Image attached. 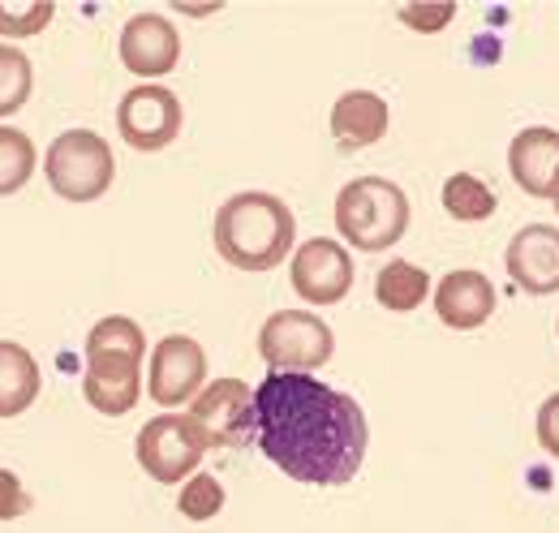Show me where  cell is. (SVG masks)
I'll use <instances>...</instances> for the list:
<instances>
[{
  "label": "cell",
  "instance_id": "7a4b0ae2",
  "mask_svg": "<svg viewBox=\"0 0 559 533\" xmlns=\"http://www.w3.org/2000/svg\"><path fill=\"white\" fill-rule=\"evenodd\" d=\"M215 250L237 271H272L293 254L297 220L284 199L263 190H241L215 211Z\"/></svg>",
  "mask_w": 559,
  "mask_h": 533
},
{
  "label": "cell",
  "instance_id": "4316f807",
  "mask_svg": "<svg viewBox=\"0 0 559 533\" xmlns=\"http://www.w3.org/2000/svg\"><path fill=\"white\" fill-rule=\"evenodd\" d=\"M534 430H538V443L547 448V457L559 461V392L538 404V426Z\"/></svg>",
  "mask_w": 559,
  "mask_h": 533
},
{
  "label": "cell",
  "instance_id": "83f0119b",
  "mask_svg": "<svg viewBox=\"0 0 559 533\" xmlns=\"http://www.w3.org/2000/svg\"><path fill=\"white\" fill-rule=\"evenodd\" d=\"M556 211H559V199H556Z\"/></svg>",
  "mask_w": 559,
  "mask_h": 533
},
{
  "label": "cell",
  "instance_id": "9a60e30c",
  "mask_svg": "<svg viewBox=\"0 0 559 533\" xmlns=\"http://www.w3.org/2000/svg\"><path fill=\"white\" fill-rule=\"evenodd\" d=\"M435 310L443 319V328L452 332H474L495 315V284L483 271L465 266V271H448L435 288Z\"/></svg>",
  "mask_w": 559,
  "mask_h": 533
},
{
  "label": "cell",
  "instance_id": "2e32d148",
  "mask_svg": "<svg viewBox=\"0 0 559 533\" xmlns=\"http://www.w3.org/2000/svg\"><path fill=\"white\" fill-rule=\"evenodd\" d=\"M392 126V112L383 104V95L374 91H345L332 104V138L341 151H366L374 146Z\"/></svg>",
  "mask_w": 559,
  "mask_h": 533
},
{
  "label": "cell",
  "instance_id": "5bb4252c",
  "mask_svg": "<svg viewBox=\"0 0 559 533\" xmlns=\"http://www.w3.org/2000/svg\"><path fill=\"white\" fill-rule=\"evenodd\" d=\"M508 173L530 199H559V130L530 126L508 146Z\"/></svg>",
  "mask_w": 559,
  "mask_h": 533
},
{
  "label": "cell",
  "instance_id": "7402d4cb",
  "mask_svg": "<svg viewBox=\"0 0 559 533\" xmlns=\"http://www.w3.org/2000/svg\"><path fill=\"white\" fill-rule=\"evenodd\" d=\"M31 86H35L31 61H26L17 48L0 44V117H13L17 108H26Z\"/></svg>",
  "mask_w": 559,
  "mask_h": 533
},
{
  "label": "cell",
  "instance_id": "52a82bcc",
  "mask_svg": "<svg viewBox=\"0 0 559 533\" xmlns=\"http://www.w3.org/2000/svg\"><path fill=\"white\" fill-rule=\"evenodd\" d=\"M207 388V353L194 335H164L151 348L146 392L159 408H181Z\"/></svg>",
  "mask_w": 559,
  "mask_h": 533
},
{
  "label": "cell",
  "instance_id": "cb8c5ba5",
  "mask_svg": "<svg viewBox=\"0 0 559 533\" xmlns=\"http://www.w3.org/2000/svg\"><path fill=\"white\" fill-rule=\"evenodd\" d=\"M219 508H224V482H219L215 473H194V477L181 486L177 512H181L186 521H211Z\"/></svg>",
  "mask_w": 559,
  "mask_h": 533
},
{
  "label": "cell",
  "instance_id": "ac0fdd59",
  "mask_svg": "<svg viewBox=\"0 0 559 533\" xmlns=\"http://www.w3.org/2000/svg\"><path fill=\"white\" fill-rule=\"evenodd\" d=\"M426 293H430V275L418 263H409V259H392V263L374 275V297L392 315L418 310L421 301H426Z\"/></svg>",
  "mask_w": 559,
  "mask_h": 533
},
{
  "label": "cell",
  "instance_id": "3957f363",
  "mask_svg": "<svg viewBox=\"0 0 559 533\" xmlns=\"http://www.w3.org/2000/svg\"><path fill=\"white\" fill-rule=\"evenodd\" d=\"M336 228L353 250L379 254L409 228V194L388 177H353L336 194Z\"/></svg>",
  "mask_w": 559,
  "mask_h": 533
},
{
  "label": "cell",
  "instance_id": "f1b7e54d",
  "mask_svg": "<svg viewBox=\"0 0 559 533\" xmlns=\"http://www.w3.org/2000/svg\"><path fill=\"white\" fill-rule=\"evenodd\" d=\"M556 332H559V323H556Z\"/></svg>",
  "mask_w": 559,
  "mask_h": 533
},
{
  "label": "cell",
  "instance_id": "30bf717a",
  "mask_svg": "<svg viewBox=\"0 0 559 533\" xmlns=\"http://www.w3.org/2000/svg\"><path fill=\"white\" fill-rule=\"evenodd\" d=\"M181 99L168 91V86H134L121 95V108H117V133L134 146V151H164L173 146V138L181 133Z\"/></svg>",
  "mask_w": 559,
  "mask_h": 533
},
{
  "label": "cell",
  "instance_id": "e0dca14e",
  "mask_svg": "<svg viewBox=\"0 0 559 533\" xmlns=\"http://www.w3.org/2000/svg\"><path fill=\"white\" fill-rule=\"evenodd\" d=\"M35 396H39V362L31 357V348L0 340V417L26 413Z\"/></svg>",
  "mask_w": 559,
  "mask_h": 533
},
{
  "label": "cell",
  "instance_id": "8fae6325",
  "mask_svg": "<svg viewBox=\"0 0 559 533\" xmlns=\"http://www.w3.org/2000/svg\"><path fill=\"white\" fill-rule=\"evenodd\" d=\"M86 370H82V396L95 413L121 417L130 413L142 396V362L126 353H82Z\"/></svg>",
  "mask_w": 559,
  "mask_h": 533
},
{
  "label": "cell",
  "instance_id": "4fadbf2b",
  "mask_svg": "<svg viewBox=\"0 0 559 533\" xmlns=\"http://www.w3.org/2000/svg\"><path fill=\"white\" fill-rule=\"evenodd\" d=\"M508 275L516 288L547 297L559 293V228L556 224H525L512 241H508Z\"/></svg>",
  "mask_w": 559,
  "mask_h": 533
},
{
  "label": "cell",
  "instance_id": "7c38bea8",
  "mask_svg": "<svg viewBox=\"0 0 559 533\" xmlns=\"http://www.w3.org/2000/svg\"><path fill=\"white\" fill-rule=\"evenodd\" d=\"M181 61V35L164 13H134L121 26V66L139 78H164Z\"/></svg>",
  "mask_w": 559,
  "mask_h": 533
},
{
  "label": "cell",
  "instance_id": "d4e9b609",
  "mask_svg": "<svg viewBox=\"0 0 559 533\" xmlns=\"http://www.w3.org/2000/svg\"><path fill=\"white\" fill-rule=\"evenodd\" d=\"M456 17V4L452 0H421V4H401V22L414 26L421 35H435L443 31L448 22Z\"/></svg>",
  "mask_w": 559,
  "mask_h": 533
},
{
  "label": "cell",
  "instance_id": "6da1fadb",
  "mask_svg": "<svg viewBox=\"0 0 559 533\" xmlns=\"http://www.w3.org/2000/svg\"><path fill=\"white\" fill-rule=\"evenodd\" d=\"M254 443L301 486H345L366 461L370 426L349 392L272 370L254 388Z\"/></svg>",
  "mask_w": 559,
  "mask_h": 533
},
{
  "label": "cell",
  "instance_id": "ffe728a7",
  "mask_svg": "<svg viewBox=\"0 0 559 533\" xmlns=\"http://www.w3.org/2000/svg\"><path fill=\"white\" fill-rule=\"evenodd\" d=\"M35 142L13 126H0V194H17L35 177Z\"/></svg>",
  "mask_w": 559,
  "mask_h": 533
},
{
  "label": "cell",
  "instance_id": "5b68a950",
  "mask_svg": "<svg viewBox=\"0 0 559 533\" xmlns=\"http://www.w3.org/2000/svg\"><path fill=\"white\" fill-rule=\"evenodd\" d=\"M336 353L332 328L310 310H276L259 328V357L280 375H314Z\"/></svg>",
  "mask_w": 559,
  "mask_h": 533
},
{
  "label": "cell",
  "instance_id": "8992f818",
  "mask_svg": "<svg viewBox=\"0 0 559 533\" xmlns=\"http://www.w3.org/2000/svg\"><path fill=\"white\" fill-rule=\"evenodd\" d=\"M134 457L155 482H190L203 457H207V439L194 426L190 413H159L151 417L134 439Z\"/></svg>",
  "mask_w": 559,
  "mask_h": 533
},
{
  "label": "cell",
  "instance_id": "ba28073f",
  "mask_svg": "<svg viewBox=\"0 0 559 533\" xmlns=\"http://www.w3.org/2000/svg\"><path fill=\"white\" fill-rule=\"evenodd\" d=\"M288 280L301 301L310 306H336L353 288V254L332 241V237H310L293 250L288 259Z\"/></svg>",
  "mask_w": 559,
  "mask_h": 533
},
{
  "label": "cell",
  "instance_id": "d6986e66",
  "mask_svg": "<svg viewBox=\"0 0 559 533\" xmlns=\"http://www.w3.org/2000/svg\"><path fill=\"white\" fill-rule=\"evenodd\" d=\"M495 194L487 190V181H478L474 173H452L443 181V211L461 224H478V220H490L495 215Z\"/></svg>",
  "mask_w": 559,
  "mask_h": 533
},
{
  "label": "cell",
  "instance_id": "484cf974",
  "mask_svg": "<svg viewBox=\"0 0 559 533\" xmlns=\"http://www.w3.org/2000/svg\"><path fill=\"white\" fill-rule=\"evenodd\" d=\"M26 512H31V495H26L22 477L9 473V469H0V521H17Z\"/></svg>",
  "mask_w": 559,
  "mask_h": 533
},
{
  "label": "cell",
  "instance_id": "9c48e42d",
  "mask_svg": "<svg viewBox=\"0 0 559 533\" xmlns=\"http://www.w3.org/2000/svg\"><path fill=\"white\" fill-rule=\"evenodd\" d=\"M207 448H246L254 439V392L241 379H215L190 404Z\"/></svg>",
  "mask_w": 559,
  "mask_h": 533
},
{
  "label": "cell",
  "instance_id": "603a6c76",
  "mask_svg": "<svg viewBox=\"0 0 559 533\" xmlns=\"http://www.w3.org/2000/svg\"><path fill=\"white\" fill-rule=\"evenodd\" d=\"M57 17L52 0H0V35L9 39H26V35H44V26Z\"/></svg>",
  "mask_w": 559,
  "mask_h": 533
},
{
  "label": "cell",
  "instance_id": "44dd1931",
  "mask_svg": "<svg viewBox=\"0 0 559 533\" xmlns=\"http://www.w3.org/2000/svg\"><path fill=\"white\" fill-rule=\"evenodd\" d=\"M82 353H126V357H146V335L134 319L126 315H112V319H99L91 332H86V344Z\"/></svg>",
  "mask_w": 559,
  "mask_h": 533
},
{
  "label": "cell",
  "instance_id": "277c9868",
  "mask_svg": "<svg viewBox=\"0 0 559 533\" xmlns=\"http://www.w3.org/2000/svg\"><path fill=\"white\" fill-rule=\"evenodd\" d=\"M44 177L66 202L104 199L117 177L108 138H99L95 130H66L61 138H52V146L44 155Z\"/></svg>",
  "mask_w": 559,
  "mask_h": 533
}]
</instances>
